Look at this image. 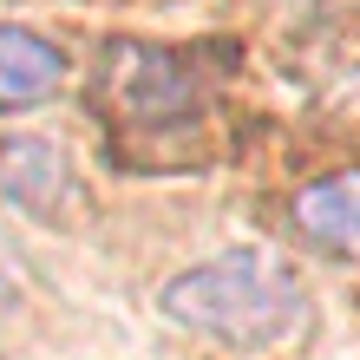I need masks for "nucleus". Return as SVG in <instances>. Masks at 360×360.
<instances>
[{
  "instance_id": "f257e3e1",
  "label": "nucleus",
  "mask_w": 360,
  "mask_h": 360,
  "mask_svg": "<svg viewBox=\"0 0 360 360\" xmlns=\"http://www.w3.org/2000/svg\"><path fill=\"white\" fill-rule=\"evenodd\" d=\"M158 308L223 347H282L308 328V288L275 249H223L171 275Z\"/></svg>"
},
{
  "instance_id": "20e7f679",
  "label": "nucleus",
  "mask_w": 360,
  "mask_h": 360,
  "mask_svg": "<svg viewBox=\"0 0 360 360\" xmlns=\"http://www.w3.org/2000/svg\"><path fill=\"white\" fill-rule=\"evenodd\" d=\"M59 79H66V53L53 39H39L27 27H0V112L53 98Z\"/></svg>"
},
{
  "instance_id": "39448f33",
  "label": "nucleus",
  "mask_w": 360,
  "mask_h": 360,
  "mask_svg": "<svg viewBox=\"0 0 360 360\" xmlns=\"http://www.w3.org/2000/svg\"><path fill=\"white\" fill-rule=\"evenodd\" d=\"M295 223H302L308 243L341 249V256H360V171L321 177L295 197Z\"/></svg>"
},
{
  "instance_id": "423d86ee",
  "label": "nucleus",
  "mask_w": 360,
  "mask_h": 360,
  "mask_svg": "<svg viewBox=\"0 0 360 360\" xmlns=\"http://www.w3.org/2000/svg\"><path fill=\"white\" fill-rule=\"evenodd\" d=\"M7 302H13V269L0 262V308H7Z\"/></svg>"
},
{
  "instance_id": "f03ea898",
  "label": "nucleus",
  "mask_w": 360,
  "mask_h": 360,
  "mask_svg": "<svg viewBox=\"0 0 360 360\" xmlns=\"http://www.w3.org/2000/svg\"><path fill=\"white\" fill-rule=\"evenodd\" d=\"M98 112L105 124L124 131H177L197 118V72L184 66V53L151 46V39H112L98 53Z\"/></svg>"
},
{
  "instance_id": "7ed1b4c3",
  "label": "nucleus",
  "mask_w": 360,
  "mask_h": 360,
  "mask_svg": "<svg viewBox=\"0 0 360 360\" xmlns=\"http://www.w3.org/2000/svg\"><path fill=\"white\" fill-rule=\"evenodd\" d=\"M0 197L13 210H27V217H72L79 210V177L59 144L46 138H0Z\"/></svg>"
}]
</instances>
